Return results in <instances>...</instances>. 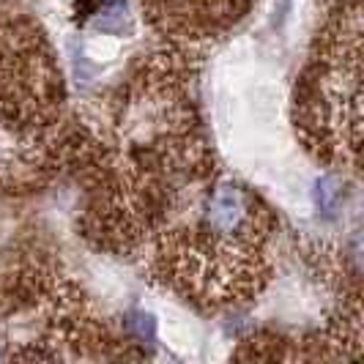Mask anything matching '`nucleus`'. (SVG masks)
<instances>
[{
    "label": "nucleus",
    "mask_w": 364,
    "mask_h": 364,
    "mask_svg": "<svg viewBox=\"0 0 364 364\" xmlns=\"http://www.w3.org/2000/svg\"><path fill=\"white\" fill-rule=\"evenodd\" d=\"M124 326H127L129 337L137 340L140 346H156V331H159V323H156V315L146 310H129L127 318H124Z\"/></svg>",
    "instance_id": "obj_3"
},
{
    "label": "nucleus",
    "mask_w": 364,
    "mask_h": 364,
    "mask_svg": "<svg viewBox=\"0 0 364 364\" xmlns=\"http://www.w3.org/2000/svg\"><path fill=\"white\" fill-rule=\"evenodd\" d=\"M74 19L107 36L134 33V14L129 0H74Z\"/></svg>",
    "instance_id": "obj_2"
},
{
    "label": "nucleus",
    "mask_w": 364,
    "mask_h": 364,
    "mask_svg": "<svg viewBox=\"0 0 364 364\" xmlns=\"http://www.w3.org/2000/svg\"><path fill=\"white\" fill-rule=\"evenodd\" d=\"M312 200H315V208L323 219H331L337 205H340V183L334 181L331 176H321L315 181V189H312Z\"/></svg>",
    "instance_id": "obj_4"
},
{
    "label": "nucleus",
    "mask_w": 364,
    "mask_h": 364,
    "mask_svg": "<svg viewBox=\"0 0 364 364\" xmlns=\"http://www.w3.org/2000/svg\"><path fill=\"white\" fill-rule=\"evenodd\" d=\"M252 205L247 192L233 181L219 183L203 211V228L214 241H236L247 233Z\"/></svg>",
    "instance_id": "obj_1"
},
{
    "label": "nucleus",
    "mask_w": 364,
    "mask_h": 364,
    "mask_svg": "<svg viewBox=\"0 0 364 364\" xmlns=\"http://www.w3.org/2000/svg\"><path fill=\"white\" fill-rule=\"evenodd\" d=\"M293 11V0H274V17H272V25L277 31H282L285 28V22L291 17Z\"/></svg>",
    "instance_id": "obj_5"
}]
</instances>
